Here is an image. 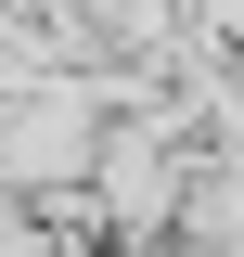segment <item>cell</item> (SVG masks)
I'll return each instance as SVG.
<instances>
[{"mask_svg":"<svg viewBox=\"0 0 244 257\" xmlns=\"http://www.w3.org/2000/svg\"><path fill=\"white\" fill-rule=\"evenodd\" d=\"M90 206H103V231H116L129 257L180 244V219H193V142H167V128H103Z\"/></svg>","mask_w":244,"mask_h":257,"instance_id":"1","label":"cell"},{"mask_svg":"<svg viewBox=\"0 0 244 257\" xmlns=\"http://www.w3.org/2000/svg\"><path fill=\"white\" fill-rule=\"evenodd\" d=\"M90 155H103V103L77 90V77H52V90L0 103V180L13 193H90Z\"/></svg>","mask_w":244,"mask_h":257,"instance_id":"2","label":"cell"}]
</instances>
